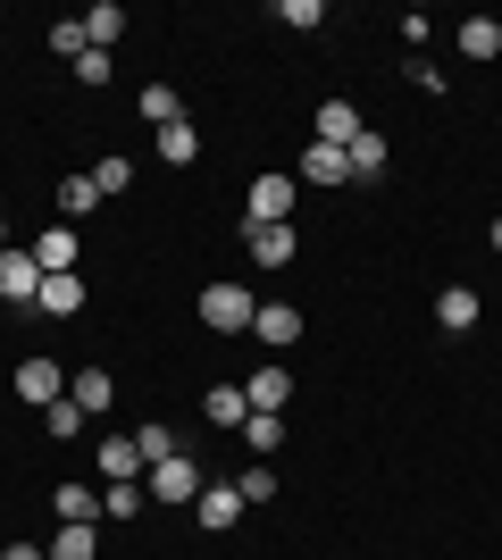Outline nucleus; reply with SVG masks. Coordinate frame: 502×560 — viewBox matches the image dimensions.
<instances>
[{"label":"nucleus","instance_id":"nucleus-29","mask_svg":"<svg viewBox=\"0 0 502 560\" xmlns=\"http://www.w3.org/2000/svg\"><path fill=\"white\" fill-rule=\"evenodd\" d=\"M243 444H252V452L268 460V452L285 444V419H268V410H252V419H243Z\"/></svg>","mask_w":502,"mask_h":560},{"label":"nucleus","instance_id":"nucleus-31","mask_svg":"<svg viewBox=\"0 0 502 560\" xmlns=\"http://www.w3.org/2000/svg\"><path fill=\"white\" fill-rule=\"evenodd\" d=\"M135 452H143V468H151V460H167V452H176V427H160V419L135 427Z\"/></svg>","mask_w":502,"mask_h":560},{"label":"nucleus","instance_id":"nucleus-15","mask_svg":"<svg viewBox=\"0 0 502 560\" xmlns=\"http://www.w3.org/2000/svg\"><path fill=\"white\" fill-rule=\"evenodd\" d=\"M243 243H252V268H293V226H243Z\"/></svg>","mask_w":502,"mask_h":560},{"label":"nucleus","instance_id":"nucleus-23","mask_svg":"<svg viewBox=\"0 0 502 560\" xmlns=\"http://www.w3.org/2000/svg\"><path fill=\"white\" fill-rule=\"evenodd\" d=\"M160 160H167V167H192V160H201V135H192V117L160 126Z\"/></svg>","mask_w":502,"mask_h":560},{"label":"nucleus","instance_id":"nucleus-20","mask_svg":"<svg viewBox=\"0 0 502 560\" xmlns=\"http://www.w3.org/2000/svg\"><path fill=\"white\" fill-rule=\"evenodd\" d=\"M343 160H352V185H377V176H385V135H377V126H360Z\"/></svg>","mask_w":502,"mask_h":560},{"label":"nucleus","instance_id":"nucleus-30","mask_svg":"<svg viewBox=\"0 0 502 560\" xmlns=\"http://www.w3.org/2000/svg\"><path fill=\"white\" fill-rule=\"evenodd\" d=\"M109 75H118V50H84V59H75V84H84V93H101Z\"/></svg>","mask_w":502,"mask_h":560},{"label":"nucleus","instance_id":"nucleus-27","mask_svg":"<svg viewBox=\"0 0 502 560\" xmlns=\"http://www.w3.org/2000/svg\"><path fill=\"white\" fill-rule=\"evenodd\" d=\"M93 210H101L93 176H59V218H93Z\"/></svg>","mask_w":502,"mask_h":560},{"label":"nucleus","instance_id":"nucleus-16","mask_svg":"<svg viewBox=\"0 0 502 560\" xmlns=\"http://www.w3.org/2000/svg\"><path fill=\"white\" fill-rule=\"evenodd\" d=\"M84 293H93V284H84V277H75V268H68V277H43V293H34V310H43V318H75V310H84Z\"/></svg>","mask_w":502,"mask_h":560},{"label":"nucleus","instance_id":"nucleus-24","mask_svg":"<svg viewBox=\"0 0 502 560\" xmlns=\"http://www.w3.org/2000/svg\"><path fill=\"white\" fill-rule=\"evenodd\" d=\"M43 552H50V560H101V527H59Z\"/></svg>","mask_w":502,"mask_h":560},{"label":"nucleus","instance_id":"nucleus-17","mask_svg":"<svg viewBox=\"0 0 502 560\" xmlns=\"http://www.w3.org/2000/svg\"><path fill=\"white\" fill-rule=\"evenodd\" d=\"M50 511H59V527H101V493L93 486H50Z\"/></svg>","mask_w":502,"mask_h":560},{"label":"nucleus","instance_id":"nucleus-22","mask_svg":"<svg viewBox=\"0 0 502 560\" xmlns=\"http://www.w3.org/2000/svg\"><path fill=\"white\" fill-rule=\"evenodd\" d=\"M135 109H143L151 135H160V126H176V117H185V93H176V84H143V93H135Z\"/></svg>","mask_w":502,"mask_h":560},{"label":"nucleus","instance_id":"nucleus-11","mask_svg":"<svg viewBox=\"0 0 502 560\" xmlns=\"http://www.w3.org/2000/svg\"><path fill=\"white\" fill-rule=\"evenodd\" d=\"M93 460H101V477H109V486H143V452H135V435H126V427H118V435H101Z\"/></svg>","mask_w":502,"mask_h":560},{"label":"nucleus","instance_id":"nucleus-4","mask_svg":"<svg viewBox=\"0 0 502 560\" xmlns=\"http://www.w3.org/2000/svg\"><path fill=\"white\" fill-rule=\"evenodd\" d=\"M9 394H17L25 410H50V401H68V369H59V360H17Z\"/></svg>","mask_w":502,"mask_h":560},{"label":"nucleus","instance_id":"nucleus-36","mask_svg":"<svg viewBox=\"0 0 502 560\" xmlns=\"http://www.w3.org/2000/svg\"><path fill=\"white\" fill-rule=\"evenodd\" d=\"M0 560H50V552H43V544H25V536H17V544H0Z\"/></svg>","mask_w":502,"mask_h":560},{"label":"nucleus","instance_id":"nucleus-26","mask_svg":"<svg viewBox=\"0 0 502 560\" xmlns=\"http://www.w3.org/2000/svg\"><path fill=\"white\" fill-rule=\"evenodd\" d=\"M84 50H93V43H84V18H50V59H68V68H75Z\"/></svg>","mask_w":502,"mask_h":560},{"label":"nucleus","instance_id":"nucleus-32","mask_svg":"<svg viewBox=\"0 0 502 560\" xmlns=\"http://www.w3.org/2000/svg\"><path fill=\"white\" fill-rule=\"evenodd\" d=\"M235 486H243V502H252V511H260V502H277V493H285V486H277V468H243Z\"/></svg>","mask_w":502,"mask_h":560},{"label":"nucleus","instance_id":"nucleus-37","mask_svg":"<svg viewBox=\"0 0 502 560\" xmlns=\"http://www.w3.org/2000/svg\"><path fill=\"white\" fill-rule=\"evenodd\" d=\"M486 243H494V252H502V218H494V226H486Z\"/></svg>","mask_w":502,"mask_h":560},{"label":"nucleus","instance_id":"nucleus-8","mask_svg":"<svg viewBox=\"0 0 502 560\" xmlns=\"http://www.w3.org/2000/svg\"><path fill=\"white\" fill-rule=\"evenodd\" d=\"M252 335H260L268 351H293V343H302V310H293V302H260V310H252Z\"/></svg>","mask_w":502,"mask_h":560},{"label":"nucleus","instance_id":"nucleus-19","mask_svg":"<svg viewBox=\"0 0 502 560\" xmlns=\"http://www.w3.org/2000/svg\"><path fill=\"white\" fill-rule=\"evenodd\" d=\"M352 135H360V109H352V101H318V135H311V142L352 151Z\"/></svg>","mask_w":502,"mask_h":560},{"label":"nucleus","instance_id":"nucleus-2","mask_svg":"<svg viewBox=\"0 0 502 560\" xmlns=\"http://www.w3.org/2000/svg\"><path fill=\"white\" fill-rule=\"evenodd\" d=\"M201 486H210V477H201V460H185V452H167V460L143 468V493H151V502H176V511L201 502Z\"/></svg>","mask_w":502,"mask_h":560},{"label":"nucleus","instance_id":"nucleus-21","mask_svg":"<svg viewBox=\"0 0 502 560\" xmlns=\"http://www.w3.org/2000/svg\"><path fill=\"white\" fill-rule=\"evenodd\" d=\"M84 43H93V50H118V43H126V9H118V0L84 9Z\"/></svg>","mask_w":502,"mask_h":560},{"label":"nucleus","instance_id":"nucleus-3","mask_svg":"<svg viewBox=\"0 0 502 560\" xmlns=\"http://www.w3.org/2000/svg\"><path fill=\"white\" fill-rule=\"evenodd\" d=\"M293 176H252V192H243V226H293Z\"/></svg>","mask_w":502,"mask_h":560},{"label":"nucleus","instance_id":"nucleus-6","mask_svg":"<svg viewBox=\"0 0 502 560\" xmlns=\"http://www.w3.org/2000/svg\"><path fill=\"white\" fill-rule=\"evenodd\" d=\"M243 511H252V502H243V486H235V477H226V486H201V502H192L201 536H226V527H235Z\"/></svg>","mask_w":502,"mask_h":560},{"label":"nucleus","instance_id":"nucleus-35","mask_svg":"<svg viewBox=\"0 0 502 560\" xmlns=\"http://www.w3.org/2000/svg\"><path fill=\"white\" fill-rule=\"evenodd\" d=\"M428 34H435V18H428V9H410V18H402V43H410V59H419V43H428Z\"/></svg>","mask_w":502,"mask_h":560},{"label":"nucleus","instance_id":"nucleus-5","mask_svg":"<svg viewBox=\"0 0 502 560\" xmlns=\"http://www.w3.org/2000/svg\"><path fill=\"white\" fill-rule=\"evenodd\" d=\"M243 401H252V410H268V419H285L293 369H285V360H260V369H252V385H243Z\"/></svg>","mask_w":502,"mask_h":560},{"label":"nucleus","instance_id":"nucleus-18","mask_svg":"<svg viewBox=\"0 0 502 560\" xmlns=\"http://www.w3.org/2000/svg\"><path fill=\"white\" fill-rule=\"evenodd\" d=\"M201 419H210V427H226V435H243V419H252L243 385H210V394H201Z\"/></svg>","mask_w":502,"mask_h":560},{"label":"nucleus","instance_id":"nucleus-7","mask_svg":"<svg viewBox=\"0 0 502 560\" xmlns=\"http://www.w3.org/2000/svg\"><path fill=\"white\" fill-rule=\"evenodd\" d=\"M453 50L469 59V68H494V59H502V18H460L453 25Z\"/></svg>","mask_w":502,"mask_h":560},{"label":"nucleus","instance_id":"nucleus-25","mask_svg":"<svg viewBox=\"0 0 502 560\" xmlns=\"http://www.w3.org/2000/svg\"><path fill=\"white\" fill-rule=\"evenodd\" d=\"M126 185H135V160H126V151H109V160H93V192H101V201H118Z\"/></svg>","mask_w":502,"mask_h":560},{"label":"nucleus","instance_id":"nucleus-12","mask_svg":"<svg viewBox=\"0 0 502 560\" xmlns=\"http://www.w3.org/2000/svg\"><path fill=\"white\" fill-rule=\"evenodd\" d=\"M25 252H34V268H43V277H68L84 243H75V226H43L34 243H25Z\"/></svg>","mask_w":502,"mask_h":560},{"label":"nucleus","instance_id":"nucleus-34","mask_svg":"<svg viewBox=\"0 0 502 560\" xmlns=\"http://www.w3.org/2000/svg\"><path fill=\"white\" fill-rule=\"evenodd\" d=\"M43 427H50V435H84V427H93V419H84L75 401H50V410H43Z\"/></svg>","mask_w":502,"mask_h":560},{"label":"nucleus","instance_id":"nucleus-14","mask_svg":"<svg viewBox=\"0 0 502 560\" xmlns=\"http://www.w3.org/2000/svg\"><path fill=\"white\" fill-rule=\"evenodd\" d=\"M68 401L84 410V419H101V410L118 401V376H109V369H75V376H68Z\"/></svg>","mask_w":502,"mask_h":560},{"label":"nucleus","instance_id":"nucleus-1","mask_svg":"<svg viewBox=\"0 0 502 560\" xmlns=\"http://www.w3.org/2000/svg\"><path fill=\"white\" fill-rule=\"evenodd\" d=\"M252 284H235V277H218V284H201V327L210 335H252Z\"/></svg>","mask_w":502,"mask_h":560},{"label":"nucleus","instance_id":"nucleus-33","mask_svg":"<svg viewBox=\"0 0 502 560\" xmlns=\"http://www.w3.org/2000/svg\"><path fill=\"white\" fill-rule=\"evenodd\" d=\"M277 18H285L293 34H318V25H327V0H285V9H277Z\"/></svg>","mask_w":502,"mask_h":560},{"label":"nucleus","instance_id":"nucleus-10","mask_svg":"<svg viewBox=\"0 0 502 560\" xmlns=\"http://www.w3.org/2000/svg\"><path fill=\"white\" fill-rule=\"evenodd\" d=\"M293 185H352V160H343L335 142H311V151L293 160Z\"/></svg>","mask_w":502,"mask_h":560},{"label":"nucleus","instance_id":"nucleus-9","mask_svg":"<svg viewBox=\"0 0 502 560\" xmlns=\"http://www.w3.org/2000/svg\"><path fill=\"white\" fill-rule=\"evenodd\" d=\"M478 318H486L478 284H444V293H435V327H444V335H469Z\"/></svg>","mask_w":502,"mask_h":560},{"label":"nucleus","instance_id":"nucleus-38","mask_svg":"<svg viewBox=\"0 0 502 560\" xmlns=\"http://www.w3.org/2000/svg\"><path fill=\"white\" fill-rule=\"evenodd\" d=\"M0 252H9V218H0Z\"/></svg>","mask_w":502,"mask_h":560},{"label":"nucleus","instance_id":"nucleus-13","mask_svg":"<svg viewBox=\"0 0 502 560\" xmlns=\"http://www.w3.org/2000/svg\"><path fill=\"white\" fill-rule=\"evenodd\" d=\"M34 293H43V268H34V252L9 243V252H0V302H34Z\"/></svg>","mask_w":502,"mask_h":560},{"label":"nucleus","instance_id":"nucleus-28","mask_svg":"<svg viewBox=\"0 0 502 560\" xmlns=\"http://www.w3.org/2000/svg\"><path fill=\"white\" fill-rule=\"evenodd\" d=\"M143 502H151L143 486H109V493H101V518H109V527H126V518H143Z\"/></svg>","mask_w":502,"mask_h":560}]
</instances>
